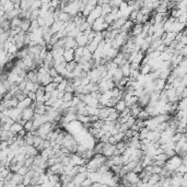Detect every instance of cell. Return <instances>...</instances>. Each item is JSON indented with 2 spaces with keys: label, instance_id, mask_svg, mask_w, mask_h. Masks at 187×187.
<instances>
[{
  "label": "cell",
  "instance_id": "cell-11",
  "mask_svg": "<svg viewBox=\"0 0 187 187\" xmlns=\"http://www.w3.org/2000/svg\"><path fill=\"white\" fill-rule=\"evenodd\" d=\"M30 25H31L30 20H27V19L21 20V24H20L21 32H23V33H27V32H29V29H30Z\"/></svg>",
  "mask_w": 187,
  "mask_h": 187
},
{
  "label": "cell",
  "instance_id": "cell-2",
  "mask_svg": "<svg viewBox=\"0 0 187 187\" xmlns=\"http://www.w3.org/2000/svg\"><path fill=\"white\" fill-rule=\"evenodd\" d=\"M124 178L126 181H128L131 185H137V183L140 182L139 177H138V174H136L134 172H127L125 174V176H124Z\"/></svg>",
  "mask_w": 187,
  "mask_h": 187
},
{
  "label": "cell",
  "instance_id": "cell-10",
  "mask_svg": "<svg viewBox=\"0 0 187 187\" xmlns=\"http://www.w3.org/2000/svg\"><path fill=\"white\" fill-rule=\"evenodd\" d=\"M62 57L65 59L66 62H70V61L73 60V57H75V50L73 49H67L64 52V55Z\"/></svg>",
  "mask_w": 187,
  "mask_h": 187
},
{
  "label": "cell",
  "instance_id": "cell-30",
  "mask_svg": "<svg viewBox=\"0 0 187 187\" xmlns=\"http://www.w3.org/2000/svg\"><path fill=\"white\" fill-rule=\"evenodd\" d=\"M96 7V1L95 0H90V1H88V4H87V6H85V9L87 10H89V11L91 12L92 10H94V8Z\"/></svg>",
  "mask_w": 187,
  "mask_h": 187
},
{
  "label": "cell",
  "instance_id": "cell-22",
  "mask_svg": "<svg viewBox=\"0 0 187 187\" xmlns=\"http://www.w3.org/2000/svg\"><path fill=\"white\" fill-rule=\"evenodd\" d=\"M136 118H137V119H140V120H142V122H145L147 119H149V118H150V116L148 115V113H147V112H145V110L142 108L141 112H140V113L138 114V116L136 117Z\"/></svg>",
  "mask_w": 187,
  "mask_h": 187
},
{
  "label": "cell",
  "instance_id": "cell-4",
  "mask_svg": "<svg viewBox=\"0 0 187 187\" xmlns=\"http://www.w3.org/2000/svg\"><path fill=\"white\" fill-rule=\"evenodd\" d=\"M65 39V46H64V49L67 50V49H76L78 45H77L76 41H75V38H71V37H68V36H66L64 37Z\"/></svg>",
  "mask_w": 187,
  "mask_h": 187
},
{
  "label": "cell",
  "instance_id": "cell-31",
  "mask_svg": "<svg viewBox=\"0 0 187 187\" xmlns=\"http://www.w3.org/2000/svg\"><path fill=\"white\" fill-rule=\"evenodd\" d=\"M67 84H68V82H67V80H64L62 82H60V83L58 84L57 85V91L58 92H65V89H66V87H67Z\"/></svg>",
  "mask_w": 187,
  "mask_h": 187
},
{
  "label": "cell",
  "instance_id": "cell-49",
  "mask_svg": "<svg viewBox=\"0 0 187 187\" xmlns=\"http://www.w3.org/2000/svg\"><path fill=\"white\" fill-rule=\"evenodd\" d=\"M25 135H27V131H25L24 129H22V130H20L19 133L16 134V136H18V137H20V138H24V137H25Z\"/></svg>",
  "mask_w": 187,
  "mask_h": 187
},
{
  "label": "cell",
  "instance_id": "cell-13",
  "mask_svg": "<svg viewBox=\"0 0 187 187\" xmlns=\"http://www.w3.org/2000/svg\"><path fill=\"white\" fill-rule=\"evenodd\" d=\"M114 108L118 114H120V113H123V112L126 110V104H125V102L123 100H119L118 102L116 103V105L114 106Z\"/></svg>",
  "mask_w": 187,
  "mask_h": 187
},
{
  "label": "cell",
  "instance_id": "cell-42",
  "mask_svg": "<svg viewBox=\"0 0 187 187\" xmlns=\"http://www.w3.org/2000/svg\"><path fill=\"white\" fill-rule=\"evenodd\" d=\"M27 171H29V168H25V166H22V168H19V171H18L16 173H18L19 175L24 176V175H25V174L27 173Z\"/></svg>",
  "mask_w": 187,
  "mask_h": 187
},
{
  "label": "cell",
  "instance_id": "cell-17",
  "mask_svg": "<svg viewBox=\"0 0 187 187\" xmlns=\"http://www.w3.org/2000/svg\"><path fill=\"white\" fill-rule=\"evenodd\" d=\"M97 45H99V43H96L95 41H93V39H92L91 42H89L88 44H87L85 47H87V49H88L90 53L93 54L96 50V48H97Z\"/></svg>",
  "mask_w": 187,
  "mask_h": 187
},
{
  "label": "cell",
  "instance_id": "cell-19",
  "mask_svg": "<svg viewBox=\"0 0 187 187\" xmlns=\"http://www.w3.org/2000/svg\"><path fill=\"white\" fill-rule=\"evenodd\" d=\"M32 0H22L21 4H20V10H23V11H27L31 8V4H32Z\"/></svg>",
  "mask_w": 187,
  "mask_h": 187
},
{
  "label": "cell",
  "instance_id": "cell-50",
  "mask_svg": "<svg viewBox=\"0 0 187 187\" xmlns=\"http://www.w3.org/2000/svg\"><path fill=\"white\" fill-rule=\"evenodd\" d=\"M27 97L32 100L33 102H35V100H36V95H35L34 92H30V93H29V95H27Z\"/></svg>",
  "mask_w": 187,
  "mask_h": 187
},
{
  "label": "cell",
  "instance_id": "cell-15",
  "mask_svg": "<svg viewBox=\"0 0 187 187\" xmlns=\"http://www.w3.org/2000/svg\"><path fill=\"white\" fill-rule=\"evenodd\" d=\"M161 180L162 178H161L160 174H152L151 177L149 178V181H148V184H149L150 186H153V185H155L157 183H159Z\"/></svg>",
  "mask_w": 187,
  "mask_h": 187
},
{
  "label": "cell",
  "instance_id": "cell-23",
  "mask_svg": "<svg viewBox=\"0 0 187 187\" xmlns=\"http://www.w3.org/2000/svg\"><path fill=\"white\" fill-rule=\"evenodd\" d=\"M59 21H61L62 23H67V22H69V21H71L70 14H69V13H66V12L61 11L60 15H59Z\"/></svg>",
  "mask_w": 187,
  "mask_h": 187
},
{
  "label": "cell",
  "instance_id": "cell-38",
  "mask_svg": "<svg viewBox=\"0 0 187 187\" xmlns=\"http://www.w3.org/2000/svg\"><path fill=\"white\" fill-rule=\"evenodd\" d=\"M62 103H64V102H62V100L57 99L56 101H55V103L52 105V107H53L54 110H58V108H60V106L62 105Z\"/></svg>",
  "mask_w": 187,
  "mask_h": 187
},
{
  "label": "cell",
  "instance_id": "cell-26",
  "mask_svg": "<svg viewBox=\"0 0 187 187\" xmlns=\"http://www.w3.org/2000/svg\"><path fill=\"white\" fill-rule=\"evenodd\" d=\"M14 8H13V4H12V1H6V4H4V7H2V11L6 13V12H10L11 10H13Z\"/></svg>",
  "mask_w": 187,
  "mask_h": 187
},
{
  "label": "cell",
  "instance_id": "cell-16",
  "mask_svg": "<svg viewBox=\"0 0 187 187\" xmlns=\"http://www.w3.org/2000/svg\"><path fill=\"white\" fill-rule=\"evenodd\" d=\"M150 72H151V67H150L148 64H145V65H140L139 73H140L141 76H147V75H149Z\"/></svg>",
  "mask_w": 187,
  "mask_h": 187
},
{
  "label": "cell",
  "instance_id": "cell-5",
  "mask_svg": "<svg viewBox=\"0 0 187 187\" xmlns=\"http://www.w3.org/2000/svg\"><path fill=\"white\" fill-rule=\"evenodd\" d=\"M75 41H76L78 47H85V46H87V44L89 43L87 35H84L83 33H79V34H78V36L75 38Z\"/></svg>",
  "mask_w": 187,
  "mask_h": 187
},
{
  "label": "cell",
  "instance_id": "cell-12",
  "mask_svg": "<svg viewBox=\"0 0 187 187\" xmlns=\"http://www.w3.org/2000/svg\"><path fill=\"white\" fill-rule=\"evenodd\" d=\"M64 52H65V49H62V48H60V49H53L50 52V54H52V56H53V59L56 61L62 57Z\"/></svg>",
  "mask_w": 187,
  "mask_h": 187
},
{
  "label": "cell",
  "instance_id": "cell-24",
  "mask_svg": "<svg viewBox=\"0 0 187 187\" xmlns=\"http://www.w3.org/2000/svg\"><path fill=\"white\" fill-rule=\"evenodd\" d=\"M77 65H78V64H77L75 60L70 61V62H67V65H66L65 67L66 71H67V72H72L73 70H75V68L77 67Z\"/></svg>",
  "mask_w": 187,
  "mask_h": 187
},
{
  "label": "cell",
  "instance_id": "cell-40",
  "mask_svg": "<svg viewBox=\"0 0 187 187\" xmlns=\"http://www.w3.org/2000/svg\"><path fill=\"white\" fill-rule=\"evenodd\" d=\"M64 80H65V78H64V77H61V76H59V75H58V76H56L55 78H53V82H54V83H56L57 85L60 83V82H62Z\"/></svg>",
  "mask_w": 187,
  "mask_h": 187
},
{
  "label": "cell",
  "instance_id": "cell-29",
  "mask_svg": "<svg viewBox=\"0 0 187 187\" xmlns=\"http://www.w3.org/2000/svg\"><path fill=\"white\" fill-rule=\"evenodd\" d=\"M153 160H158V161H162V162H166V161L168 160V155H166L164 152H162V153H160V154L155 155V157L153 158Z\"/></svg>",
  "mask_w": 187,
  "mask_h": 187
},
{
  "label": "cell",
  "instance_id": "cell-43",
  "mask_svg": "<svg viewBox=\"0 0 187 187\" xmlns=\"http://www.w3.org/2000/svg\"><path fill=\"white\" fill-rule=\"evenodd\" d=\"M178 43H180L181 45L186 46V44H187V37H186V34L182 35V37L180 38V41H178Z\"/></svg>",
  "mask_w": 187,
  "mask_h": 187
},
{
  "label": "cell",
  "instance_id": "cell-36",
  "mask_svg": "<svg viewBox=\"0 0 187 187\" xmlns=\"http://www.w3.org/2000/svg\"><path fill=\"white\" fill-rule=\"evenodd\" d=\"M32 128H33V122H32V120L25 122L24 126H23V129L25 130L27 133H29V131H31V129H32Z\"/></svg>",
  "mask_w": 187,
  "mask_h": 187
},
{
  "label": "cell",
  "instance_id": "cell-9",
  "mask_svg": "<svg viewBox=\"0 0 187 187\" xmlns=\"http://www.w3.org/2000/svg\"><path fill=\"white\" fill-rule=\"evenodd\" d=\"M53 82V78L48 75V72H45L42 75V78H41V85L42 87H46L47 84H49Z\"/></svg>",
  "mask_w": 187,
  "mask_h": 187
},
{
  "label": "cell",
  "instance_id": "cell-33",
  "mask_svg": "<svg viewBox=\"0 0 187 187\" xmlns=\"http://www.w3.org/2000/svg\"><path fill=\"white\" fill-rule=\"evenodd\" d=\"M43 141H44V140H43L41 137H38V136H34V138H33V147H34V148H37L38 145H41Z\"/></svg>",
  "mask_w": 187,
  "mask_h": 187
},
{
  "label": "cell",
  "instance_id": "cell-34",
  "mask_svg": "<svg viewBox=\"0 0 187 187\" xmlns=\"http://www.w3.org/2000/svg\"><path fill=\"white\" fill-rule=\"evenodd\" d=\"M37 29H39L37 22H36V21H32V22H31L30 29H29V32H27V33H33V32H34V31H36Z\"/></svg>",
  "mask_w": 187,
  "mask_h": 187
},
{
  "label": "cell",
  "instance_id": "cell-47",
  "mask_svg": "<svg viewBox=\"0 0 187 187\" xmlns=\"http://www.w3.org/2000/svg\"><path fill=\"white\" fill-rule=\"evenodd\" d=\"M48 75H49L52 78H55L56 76H58V73H57V71L55 70V68L49 69V70H48Z\"/></svg>",
  "mask_w": 187,
  "mask_h": 187
},
{
  "label": "cell",
  "instance_id": "cell-1",
  "mask_svg": "<svg viewBox=\"0 0 187 187\" xmlns=\"http://www.w3.org/2000/svg\"><path fill=\"white\" fill-rule=\"evenodd\" d=\"M115 145H110V143H103V150H102V154L104 157L110 158L112 155H114V151H115Z\"/></svg>",
  "mask_w": 187,
  "mask_h": 187
},
{
  "label": "cell",
  "instance_id": "cell-21",
  "mask_svg": "<svg viewBox=\"0 0 187 187\" xmlns=\"http://www.w3.org/2000/svg\"><path fill=\"white\" fill-rule=\"evenodd\" d=\"M20 24H21V20L19 18H13L10 21V30H14L16 27H20Z\"/></svg>",
  "mask_w": 187,
  "mask_h": 187
},
{
  "label": "cell",
  "instance_id": "cell-46",
  "mask_svg": "<svg viewBox=\"0 0 187 187\" xmlns=\"http://www.w3.org/2000/svg\"><path fill=\"white\" fill-rule=\"evenodd\" d=\"M164 153L168 155V158L170 159V158H172V157H174L175 155V151L174 150H165L164 151Z\"/></svg>",
  "mask_w": 187,
  "mask_h": 187
},
{
  "label": "cell",
  "instance_id": "cell-6",
  "mask_svg": "<svg viewBox=\"0 0 187 187\" xmlns=\"http://www.w3.org/2000/svg\"><path fill=\"white\" fill-rule=\"evenodd\" d=\"M21 116H22V120L24 122H29V120H32L33 116H34V111L31 108V107H27V108H24L21 113Z\"/></svg>",
  "mask_w": 187,
  "mask_h": 187
},
{
  "label": "cell",
  "instance_id": "cell-44",
  "mask_svg": "<svg viewBox=\"0 0 187 187\" xmlns=\"http://www.w3.org/2000/svg\"><path fill=\"white\" fill-rule=\"evenodd\" d=\"M162 168L160 166H155V165H152V174H160Z\"/></svg>",
  "mask_w": 187,
  "mask_h": 187
},
{
  "label": "cell",
  "instance_id": "cell-35",
  "mask_svg": "<svg viewBox=\"0 0 187 187\" xmlns=\"http://www.w3.org/2000/svg\"><path fill=\"white\" fill-rule=\"evenodd\" d=\"M135 122H136V118H135V117H133V116H130L129 118L127 119V122L125 123V124H126V126H127V128H128V129H131V127L135 125Z\"/></svg>",
  "mask_w": 187,
  "mask_h": 187
},
{
  "label": "cell",
  "instance_id": "cell-28",
  "mask_svg": "<svg viewBox=\"0 0 187 187\" xmlns=\"http://www.w3.org/2000/svg\"><path fill=\"white\" fill-rule=\"evenodd\" d=\"M111 12H112V7L108 4L102 6V16H104V15H106V14H110Z\"/></svg>",
  "mask_w": 187,
  "mask_h": 187
},
{
  "label": "cell",
  "instance_id": "cell-27",
  "mask_svg": "<svg viewBox=\"0 0 187 187\" xmlns=\"http://www.w3.org/2000/svg\"><path fill=\"white\" fill-rule=\"evenodd\" d=\"M104 123H105V120H101V119H99L97 122L92 123L91 128H94V129H102V127L104 126Z\"/></svg>",
  "mask_w": 187,
  "mask_h": 187
},
{
  "label": "cell",
  "instance_id": "cell-18",
  "mask_svg": "<svg viewBox=\"0 0 187 187\" xmlns=\"http://www.w3.org/2000/svg\"><path fill=\"white\" fill-rule=\"evenodd\" d=\"M62 24H64V23L61 22V21H57V22H54V23H53V25L50 27V31H52V33H53L54 35L56 34V33H57L58 31H59V30L61 29V27H62Z\"/></svg>",
  "mask_w": 187,
  "mask_h": 187
},
{
  "label": "cell",
  "instance_id": "cell-20",
  "mask_svg": "<svg viewBox=\"0 0 187 187\" xmlns=\"http://www.w3.org/2000/svg\"><path fill=\"white\" fill-rule=\"evenodd\" d=\"M118 117H119V114L117 113L116 111H113V112H111L110 114H108V116H107V118H106V120L107 122H112V123H115L117 119H118Z\"/></svg>",
  "mask_w": 187,
  "mask_h": 187
},
{
  "label": "cell",
  "instance_id": "cell-52",
  "mask_svg": "<svg viewBox=\"0 0 187 187\" xmlns=\"http://www.w3.org/2000/svg\"><path fill=\"white\" fill-rule=\"evenodd\" d=\"M116 187H125V186H123V185H120V184H118V185H117V186Z\"/></svg>",
  "mask_w": 187,
  "mask_h": 187
},
{
  "label": "cell",
  "instance_id": "cell-48",
  "mask_svg": "<svg viewBox=\"0 0 187 187\" xmlns=\"http://www.w3.org/2000/svg\"><path fill=\"white\" fill-rule=\"evenodd\" d=\"M57 41H58V38L56 37V35H53V36H52V38H50V41H49V43H48V44H49V45H52V46H54L55 44H56V42H57ZM46 45H47V44H46Z\"/></svg>",
  "mask_w": 187,
  "mask_h": 187
},
{
  "label": "cell",
  "instance_id": "cell-7",
  "mask_svg": "<svg viewBox=\"0 0 187 187\" xmlns=\"http://www.w3.org/2000/svg\"><path fill=\"white\" fill-rule=\"evenodd\" d=\"M22 182H23V176L19 175L18 173H13L12 178L9 184H11L13 186H19V185H22Z\"/></svg>",
  "mask_w": 187,
  "mask_h": 187
},
{
  "label": "cell",
  "instance_id": "cell-45",
  "mask_svg": "<svg viewBox=\"0 0 187 187\" xmlns=\"http://www.w3.org/2000/svg\"><path fill=\"white\" fill-rule=\"evenodd\" d=\"M31 42V37L29 33H25V36H24V46H29Z\"/></svg>",
  "mask_w": 187,
  "mask_h": 187
},
{
  "label": "cell",
  "instance_id": "cell-14",
  "mask_svg": "<svg viewBox=\"0 0 187 187\" xmlns=\"http://www.w3.org/2000/svg\"><path fill=\"white\" fill-rule=\"evenodd\" d=\"M110 114V108L108 107H103L102 110H100V113H99V119L101 120H106L107 116Z\"/></svg>",
  "mask_w": 187,
  "mask_h": 187
},
{
  "label": "cell",
  "instance_id": "cell-32",
  "mask_svg": "<svg viewBox=\"0 0 187 187\" xmlns=\"http://www.w3.org/2000/svg\"><path fill=\"white\" fill-rule=\"evenodd\" d=\"M73 99V94L72 93H68V92H65L64 95H62V102H70L71 100Z\"/></svg>",
  "mask_w": 187,
  "mask_h": 187
},
{
  "label": "cell",
  "instance_id": "cell-8",
  "mask_svg": "<svg viewBox=\"0 0 187 187\" xmlns=\"http://www.w3.org/2000/svg\"><path fill=\"white\" fill-rule=\"evenodd\" d=\"M32 100L29 99V97H25V99L23 100V101H21V102H19L18 103V105H16V107L19 108V110H21V111H23L24 108H27V107L31 106V104H32Z\"/></svg>",
  "mask_w": 187,
  "mask_h": 187
},
{
  "label": "cell",
  "instance_id": "cell-37",
  "mask_svg": "<svg viewBox=\"0 0 187 187\" xmlns=\"http://www.w3.org/2000/svg\"><path fill=\"white\" fill-rule=\"evenodd\" d=\"M114 139L116 140V142H119V141H123L124 140V138H125V135L124 133H118V134H116L115 136H113Z\"/></svg>",
  "mask_w": 187,
  "mask_h": 187
},
{
  "label": "cell",
  "instance_id": "cell-39",
  "mask_svg": "<svg viewBox=\"0 0 187 187\" xmlns=\"http://www.w3.org/2000/svg\"><path fill=\"white\" fill-rule=\"evenodd\" d=\"M142 171H143V168H142V165H141V162H138V164L136 165V168H134L133 172L136 173V174H139V173L142 172Z\"/></svg>",
  "mask_w": 187,
  "mask_h": 187
},
{
  "label": "cell",
  "instance_id": "cell-25",
  "mask_svg": "<svg viewBox=\"0 0 187 187\" xmlns=\"http://www.w3.org/2000/svg\"><path fill=\"white\" fill-rule=\"evenodd\" d=\"M56 89H57V84L52 82V83L47 84L46 87H44V91H45V93H52V92H53L54 90H56Z\"/></svg>",
  "mask_w": 187,
  "mask_h": 187
},
{
  "label": "cell",
  "instance_id": "cell-51",
  "mask_svg": "<svg viewBox=\"0 0 187 187\" xmlns=\"http://www.w3.org/2000/svg\"><path fill=\"white\" fill-rule=\"evenodd\" d=\"M99 187H108V186H107V185H104V184H100Z\"/></svg>",
  "mask_w": 187,
  "mask_h": 187
},
{
  "label": "cell",
  "instance_id": "cell-41",
  "mask_svg": "<svg viewBox=\"0 0 187 187\" xmlns=\"http://www.w3.org/2000/svg\"><path fill=\"white\" fill-rule=\"evenodd\" d=\"M36 22H37L38 27H45V19L42 18V16H38L37 20H36Z\"/></svg>",
  "mask_w": 187,
  "mask_h": 187
},
{
  "label": "cell",
  "instance_id": "cell-3",
  "mask_svg": "<svg viewBox=\"0 0 187 187\" xmlns=\"http://www.w3.org/2000/svg\"><path fill=\"white\" fill-rule=\"evenodd\" d=\"M87 177H88V173H79V174H77V175L73 177L72 183L75 184L76 187H80Z\"/></svg>",
  "mask_w": 187,
  "mask_h": 187
}]
</instances>
